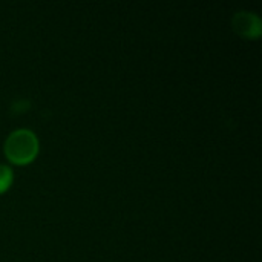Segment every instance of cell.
Listing matches in <instances>:
<instances>
[{
  "instance_id": "2",
  "label": "cell",
  "mask_w": 262,
  "mask_h": 262,
  "mask_svg": "<svg viewBox=\"0 0 262 262\" xmlns=\"http://www.w3.org/2000/svg\"><path fill=\"white\" fill-rule=\"evenodd\" d=\"M233 31L243 38H259L262 34V21L259 15L249 11H239L232 20Z\"/></svg>"
},
{
  "instance_id": "1",
  "label": "cell",
  "mask_w": 262,
  "mask_h": 262,
  "mask_svg": "<svg viewBox=\"0 0 262 262\" xmlns=\"http://www.w3.org/2000/svg\"><path fill=\"white\" fill-rule=\"evenodd\" d=\"M38 138L28 129L11 132L3 144L5 157L15 166H26L32 163L38 155Z\"/></svg>"
},
{
  "instance_id": "3",
  "label": "cell",
  "mask_w": 262,
  "mask_h": 262,
  "mask_svg": "<svg viewBox=\"0 0 262 262\" xmlns=\"http://www.w3.org/2000/svg\"><path fill=\"white\" fill-rule=\"evenodd\" d=\"M12 181H14L12 169L5 164H0V195L5 193L11 187Z\"/></svg>"
}]
</instances>
